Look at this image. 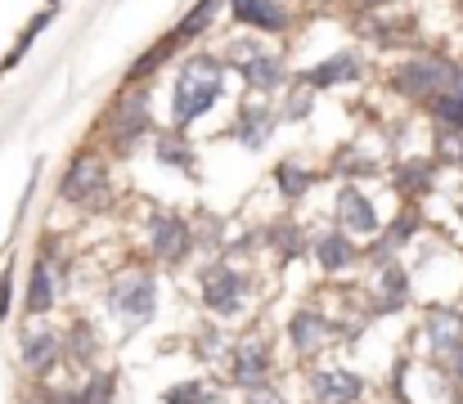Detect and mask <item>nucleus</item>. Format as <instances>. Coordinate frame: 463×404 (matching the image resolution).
Returning <instances> with one entry per match:
<instances>
[{
    "mask_svg": "<svg viewBox=\"0 0 463 404\" xmlns=\"http://www.w3.org/2000/svg\"><path fill=\"white\" fill-rule=\"evenodd\" d=\"M432 117H437V127H450V131L463 135V99H450V95H441V99H432V104H423Z\"/></svg>",
    "mask_w": 463,
    "mask_h": 404,
    "instance_id": "obj_24",
    "label": "nucleus"
},
{
    "mask_svg": "<svg viewBox=\"0 0 463 404\" xmlns=\"http://www.w3.org/2000/svg\"><path fill=\"white\" fill-rule=\"evenodd\" d=\"M423 328H428V351H432V360L450 369L463 355V319L455 315V305H432L428 319H423Z\"/></svg>",
    "mask_w": 463,
    "mask_h": 404,
    "instance_id": "obj_8",
    "label": "nucleus"
},
{
    "mask_svg": "<svg viewBox=\"0 0 463 404\" xmlns=\"http://www.w3.org/2000/svg\"><path fill=\"white\" fill-rule=\"evenodd\" d=\"M59 355H63V333H54V328H27L23 333V342H18V360H23V369L32 373V378H45L54 364H59Z\"/></svg>",
    "mask_w": 463,
    "mask_h": 404,
    "instance_id": "obj_10",
    "label": "nucleus"
},
{
    "mask_svg": "<svg viewBox=\"0 0 463 404\" xmlns=\"http://www.w3.org/2000/svg\"><path fill=\"white\" fill-rule=\"evenodd\" d=\"M234 5V18L248 23V27H261V32H284L288 27V9L279 0H230Z\"/></svg>",
    "mask_w": 463,
    "mask_h": 404,
    "instance_id": "obj_16",
    "label": "nucleus"
},
{
    "mask_svg": "<svg viewBox=\"0 0 463 404\" xmlns=\"http://www.w3.org/2000/svg\"><path fill=\"white\" fill-rule=\"evenodd\" d=\"M373 266H378V301H373V310H378V315L405 310V301H410V278H405V269L396 266L392 257H378Z\"/></svg>",
    "mask_w": 463,
    "mask_h": 404,
    "instance_id": "obj_14",
    "label": "nucleus"
},
{
    "mask_svg": "<svg viewBox=\"0 0 463 404\" xmlns=\"http://www.w3.org/2000/svg\"><path fill=\"white\" fill-rule=\"evenodd\" d=\"M171 50H175V41H171V36H162L154 50H149V54H145V59H140L136 68H131V77H127V81H140V77H149V72H154L162 59H171Z\"/></svg>",
    "mask_w": 463,
    "mask_h": 404,
    "instance_id": "obj_28",
    "label": "nucleus"
},
{
    "mask_svg": "<svg viewBox=\"0 0 463 404\" xmlns=\"http://www.w3.org/2000/svg\"><path fill=\"white\" fill-rule=\"evenodd\" d=\"M437 153L446 162H463V135L450 131V127H437Z\"/></svg>",
    "mask_w": 463,
    "mask_h": 404,
    "instance_id": "obj_29",
    "label": "nucleus"
},
{
    "mask_svg": "<svg viewBox=\"0 0 463 404\" xmlns=\"http://www.w3.org/2000/svg\"><path fill=\"white\" fill-rule=\"evenodd\" d=\"M149 248H154L157 261L180 266V261L189 257V248H194V234H189V225H184L180 216H154V225H149Z\"/></svg>",
    "mask_w": 463,
    "mask_h": 404,
    "instance_id": "obj_11",
    "label": "nucleus"
},
{
    "mask_svg": "<svg viewBox=\"0 0 463 404\" xmlns=\"http://www.w3.org/2000/svg\"><path fill=\"white\" fill-rule=\"evenodd\" d=\"M216 400H221V391L212 382H203V378H189V382H175V387L162 391V404H216Z\"/></svg>",
    "mask_w": 463,
    "mask_h": 404,
    "instance_id": "obj_21",
    "label": "nucleus"
},
{
    "mask_svg": "<svg viewBox=\"0 0 463 404\" xmlns=\"http://www.w3.org/2000/svg\"><path fill=\"white\" fill-rule=\"evenodd\" d=\"M145 127H149V104H145V95H136V99H131V108H122V113H118V122H113V139H118V144H127V139L136 144Z\"/></svg>",
    "mask_w": 463,
    "mask_h": 404,
    "instance_id": "obj_20",
    "label": "nucleus"
},
{
    "mask_svg": "<svg viewBox=\"0 0 463 404\" xmlns=\"http://www.w3.org/2000/svg\"><path fill=\"white\" fill-rule=\"evenodd\" d=\"M310 95H315V90L298 81V86H293V95H288V104H284V117H293V122H302V117H307V108H310Z\"/></svg>",
    "mask_w": 463,
    "mask_h": 404,
    "instance_id": "obj_30",
    "label": "nucleus"
},
{
    "mask_svg": "<svg viewBox=\"0 0 463 404\" xmlns=\"http://www.w3.org/2000/svg\"><path fill=\"white\" fill-rule=\"evenodd\" d=\"M396 90L419 99V104H432L441 95L463 99V68L450 63V59H441V54H419V59H410L396 72Z\"/></svg>",
    "mask_w": 463,
    "mask_h": 404,
    "instance_id": "obj_2",
    "label": "nucleus"
},
{
    "mask_svg": "<svg viewBox=\"0 0 463 404\" xmlns=\"http://www.w3.org/2000/svg\"><path fill=\"white\" fill-rule=\"evenodd\" d=\"M275 180L284 184V193H288V198H302V193L310 189V180H315V175H310V171H298L293 162H284V166L275 171Z\"/></svg>",
    "mask_w": 463,
    "mask_h": 404,
    "instance_id": "obj_26",
    "label": "nucleus"
},
{
    "mask_svg": "<svg viewBox=\"0 0 463 404\" xmlns=\"http://www.w3.org/2000/svg\"><path fill=\"white\" fill-rule=\"evenodd\" d=\"M68 351H72V360H81V364H90V355L99 351V342H95V328L90 324H77L72 333H68V342H63Z\"/></svg>",
    "mask_w": 463,
    "mask_h": 404,
    "instance_id": "obj_25",
    "label": "nucleus"
},
{
    "mask_svg": "<svg viewBox=\"0 0 463 404\" xmlns=\"http://www.w3.org/2000/svg\"><path fill=\"white\" fill-rule=\"evenodd\" d=\"M248 404H284V396H270V391L261 387V391H252V400Z\"/></svg>",
    "mask_w": 463,
    "mask_h": 404,
    "instance_id": "obj_34",
    "label": "nucleus"
},
{
    "mask_svg": "<svg viewBox=\"0 0 463 404\" xmlns=\"http://www.w3.org/2000/svg\"><path fill=\"white\" fill-rule=\"evenodd\" d=\"M59 296H63V261L50 252V248H41V257L32 261V278H27V315H50L54 305H59Z\"/></svg>",
    "mask_w": 463,
    "mask_h": 404,
    "instance_id": "obj_7",
    "label": "nucleus"
},
{
    "mask_svg": "<svg viewBox=\"0 0 463 404\" xmlns=\"http://www.w3.org/2000/svg\"><path fill=\"white\" fill-rule=\"evenodd\" d=\"M225 364H230V382L243 387V391H261V387L275 378V355H270V346H266L261 337L234 342L230 355H225Z\"/></svg>",
    "mask_w": 463,
    "mask_h": 404,
    "instance_id": "obj_5",
    "label": "nucleus"
},
{
    "mask_svg": "<svg viewBox=\"0 0 463 404\" xmlns=\"http://www.w3.org/2000/svg\"><path fill=\"white\" fill-rule=\"evenodd\" d=\"M364 5H369V9H383V5H392V0H364Z\"/></svg>",
    "mask_w": 463,
    "mask_h": 404,
    "instance_id": "obj_35",
    "label": "nucleus"
},
{
    "mask_svg": "<svg viewBox=\"0 0 463 404\" xmlns=\"http://www.w3.org/2000/svg\"><path fill=\"white\" fill-rule=\"evenodd\" d=\"M109 305L127 328H145L157 310V283L149 269H122L109 287Z\"/></svg>",
    "mask_w": 463,
    "mask_h": 404,
    "instance_id": "obj_3",
    "label": "nucleus"
},
{
    "mask_svg": "<svg viewBox=\"0 0 463 404\" xmlns=\"http://www.w3.org/2000/svg\"><path fill=\"white\" fill-rule=\"evenodd\" d=\"M307 391L315 404H355L364 396V378L351 369H315L307 378Z\"/></svg>",
    "mask_w": 463,
    "mask_h": 404,
    "instance_id": "obj_9",
    "label": "nucleus"
},
{
    "mask_svg": "<svg viewBox=\"0 0 463 404\" xmlns=\"http://www.w3.org/2000/svg\"><path fill=\"white\" fill-rule=\"evenodd\" d=\"M337 221H342V234H360V239L378 234V211H373V202H369L360 189H351V184L337 193Z\"/></svg>",
    "mask_w": 463,
    "mask_h": 404,
    "instance_id": "obj_13",
    "label": "nucleus"
},
{
    "mask_svg": "<svg viewBox=\"0 0 463 404\" xmlns=\"http://www.w3.org/2000/svg\"><path fill=\"white\" fill-rule=\"evenodd\" d=\"M288 337H293V351L302 355V360H310V355H319L333 337H337V328L328 324V315L324 310H298L293 315V324H288Z\"/></svg>",
    "mask_w": 463,
    "mask_h": 404,
    "instance_id": "obj_12",
    "label": "nucleus"
},
{
    "mask_svg": "<svg viewBox=\"0 0 463 404\" xmlns=\"http://www.w3.org/2000/svg\"><path fill=\"white\" fill-rule=\"evenodd\" d=\"M203 333H207V337H198V355H207V360L221 355V333H216V328H203Z\"/></svg>",
    "mask_w": 463,
    "mask_h": 404,
    "instance_id": "obj_32",
    "label": "nucleus"
},
{
    "mask_svg": "<svg viewBox=\"0 0 463 404\" xmlns=\"http://www.w3.org/2000/svg\"><path fill=\"white\" fill-rule=\"evenodd\" d=\"M59 198L72 202V207H86V211L104 207V202H109V171H104V162H99L95 153H77V157L68 162V171H63Z\"/></svg>",
    "mask_w": 463,
    "mask_h": 404,
    "instance_id": "obj_4",
    "label": "nucleus"
},
{
    "mask_svg": "<svg viewBox=\"0 0 463 404\" xmlns=\"http://www.w3.org/2000/svg\"><path fill=\"white\" fill-rule=\"evenodd\" d=\"M275 131V113L270 108H243L239 113V122H234V135L243 139V144H266V135Z\"/></svg>",
    "mask_w": 463,
    "mask_h": 404,
    "instance_id": "obj_19",
    "label": "nucleus"
},
{
    "mask_svg": "<svg viewBox=\"0 0 463 404\" xmlns=\"http://www.w3.org/2000/svg\"><path fill=\"white\" fill-rule=\"evenodd\" d=\"M221 86H225V68L207 54H194L180 77H175V95H171V117L175 127H194L216 99H221Z\"/></svg>",
    "mask_w": 463,
    "mask_h": 404,
    "instance_id": "obj_1",
    "label": "nucleus"
},
{
    "mask_svg": "<svg viewBox=\"0 0 463 404\" xmlns=\"http://www.w3.org/2000/svg\"><path fill=\"white\" fill-rule=\"evenodd\" d=\"M113 387H118V378L99 369V373H90L86 391H77V404H113Z\"/></svg>",
    "mask_w": 463,
    "mask_h": 404,
    "instance_id": "obj_23",
    "label": "nucleus"
},
{
    "mask_svg": "<svg viewBox=\"0 0 463 404\" xmlns=\"http://www.w3.org/2000/svg\"><path fill=\"white\" fill-rule=\"evenodd\" d=\"M243 77L252 90H279L284 86V63L275 54H257L252 63H243Z\"/></svg>",
    "mask_w": 463,
    "mask_h": 404,
    "instance_id": "obj_18",
    "label": "nucleus"
},
{
    "mask_svg": "<svg viewBox=\"0 0 463 404\" xmlns=\"http://www.w3.org/2000/svg\"><path fill=\"white\" fill-rule=\"evenodd\" d=\"M157 157H162V162H175V166H189V162H184V148H180V144H166V139H162Z\"/></svg>",
    "mask_w": 463,
    "mask_h": 404,
    "instance_id": "obj_33",
    "label": "nucleus"
},
{
    "mask_svg": "<svg viewBox=\"0 0 463 404\" xmlns=\"http://www.w3.org/2000/svg\"><path fill=\"white\" fill-rule=\"evenodd\" d=\"M355 77H360V59L346 54V50H337L333 59H324L310 72H302V86L319 90V86H342V81H355Z\"/></svg>",
    "mask_w": 463,
    "mask_h": 404,
    "instance_id": "obj_15",
    "label": "nucleus"
},
{
    "mask_svg": "<svg viewBox=\"0 0 463 404\" xmlns=\"http://www.w3.org/2000/svg\"><path fill=\"white\" fill-rule=\"evenodd\" d=\"M248 292H252V283L234 266H212L203 274V305H207L212 315H221V319L239 315V310L248 305Z\"/></svg>",
    "mask_w": 463,
    "mask_h": 404,
    "instance_id": "obj_6",
    "label": "nucleus"
},
{
    "mask_svg": "<svg viewBox=\"0 0 463 404\" xmlns=\"http://www.w3.org/2000/svg\"><path fill=\"white\" fill-rule=\"evenodd\" d=\"M9 305H14V266H5L0 274V319L9 315Z\"/></svg>",
    "mask_w": 463,
    "mask_h": 404,
    "instance_id": "obj_31",
    "label": "nucleus"
},
{
    "mask_svg": "<svg viewBox=\"0 0 463 404\" xmlns=\"http://www.w3.org/2000/svg\"><path fill=\"white\" fill-rule=\"evenodd\" d=\"M216 9H221V0H198L189 14H184V23L171 32V41L180 45V41H194V36H203L207 27H212V18H216Z\"/></svg>",
    "mask_w": 463,
    "mask_h": 404,
    "instance_id": "obj_22",
    "label": "nucleus"
},
{
    "mask_svg": "<svg viewBox=\"0 0 463 404\" xmlns=\"http://www.w3.org/2000/svg\"><path fill=\"white\" fill-rule=\"evenodd\" d=\"M50 18H54V9H41V14H36V18H32V27H27V32H23V36H18V45H14V54H9V59H5V68H14V63H18V59H23V54H27V45H32V41H36V36H41V32H45V23H50Z\"/></svg>",
    "mask_w": 463,
    "mask_h": 404,
    "instance_id": "obj_27",
    "label": "nucleus"
},
{
    "mask_svg": "<svg viewBox=\"0 0 463 404\" xmlns=\"http://www.w3.org/2000/svg\"><path fill=\"white\" fill-rule=\"evenodd\" d=\"M355 257H360V252H355L351 234H342V230H324V234H315V261H319V269L337 274V269L351 266Z\"/></svg>",
    "mask_w": 463,
    "mask_h": 404,
    "instance_id": "obj_17",
    "label": "nucleus"
}]
</instances>
